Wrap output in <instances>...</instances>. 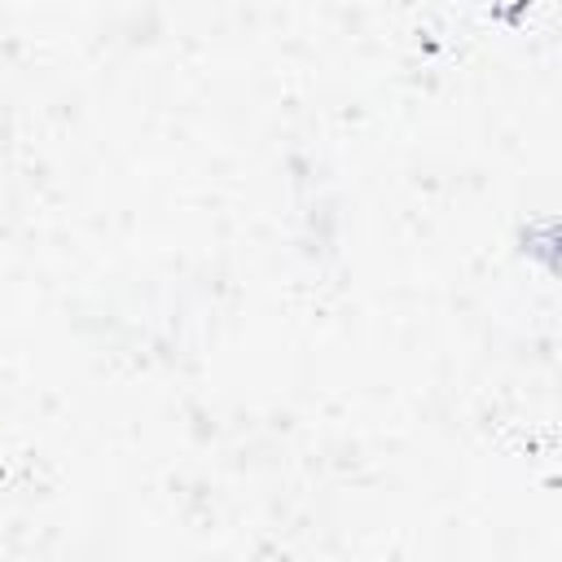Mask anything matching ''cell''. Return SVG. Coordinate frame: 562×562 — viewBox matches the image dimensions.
<instances>
[{
  "mask_svg": "<svg viewBox=\"0 0 562 562\" xmlns=\"http://www.w3.org/2000/svg\"><path fill=\"white\" fill-rule=\"evenodd\" d=\"M448 4H452V13L461 9L465 18H474V22H483V26L518 31V26L527 22V13H531L536 0H448Z\"/></svg>",
  "mask_w": 562,
  "mask_h": 562,
  "instance_id": "obj_1",
  "label": "cell"
}]
</instances>
